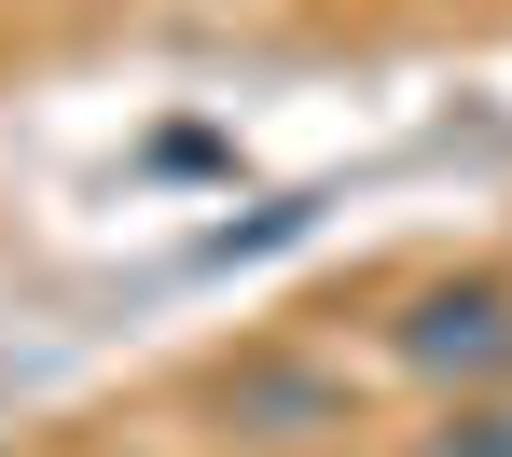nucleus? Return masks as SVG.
<instances>
[{"mask_svg": "<svg viewBox=\"0 0 512 457\" xmlns=\"http://www.w3.org/2000/svg\"><path fill=\"white\" fill-rule=\"evenodd\" d=\"M388 347H402V374L457 388V402L512 388V277H429V291H402Z\"/></svg>", "mask_w": 512, "mask_h": 457, "instance_id": "nucleus-1", "label": "nucleus"}, {"mask_svg": "<svg viewBox=\"0 0 512 457\" xmlns=\"http://www.w3.org/2000/svg\"><path fill=\"white\" fill-rule=\"evenodd\" d=\"M416 457H512V388H485V402H443V430H416Z\"/></svg>", "mask_w": 512, "mask_h": 457, "instance_id": "nucleus-2", "label": "nucleus"}, {"mask_svg": "<svg viewBox=\"0 0 512 457\" xmlns=\"http://www.w3.org/2000/svg\"><path fill=\"white\" fill-rule=\"evenodd\" d=\"M236 416H291V430H319V416H333V388H319V374H236Z\"/></svg>", "mask_w": 512, "mask_h": 457, "instance_id": "nucleus-3", "label": "nucleus"}]
</instances>
